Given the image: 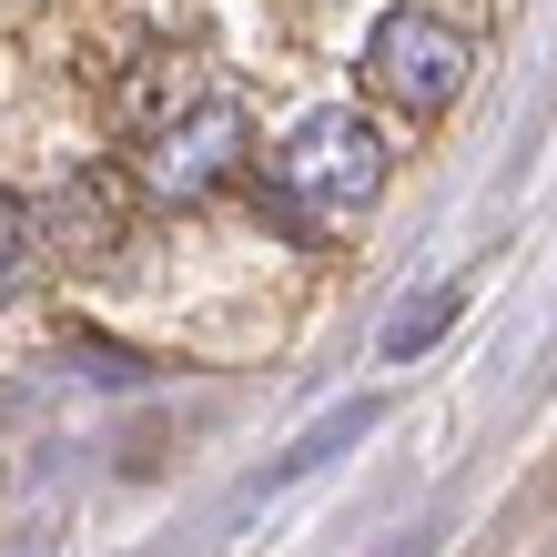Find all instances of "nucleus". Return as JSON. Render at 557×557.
Instances as JSON below:
<instances>
[{"label":"nucleus","mask_w":557,"mask_h":557,"mask_svg":"<svg viewBox=\"0 0 557 557\" xmlns=\"http://www.w3.org/2000/svg\"><path fill=\"white\" fill-rule=\"evenodd\" d=\"M366 82H375L396 112H446L456 91H467V30L406 0V11H385V21H375V41H366Z\"/></svg>","instance_id":"obj_2"},{"label":"nucleus","mask_w":557,"mask_h":557,"mask_svg":"<svg viewBox=\"0 0 557 557\" xmlns=\"http://www.w3.org/2000/svg\"><path fill=\"white\" fill-rule=\"evenodd\" d=\"M425 547H436V537H425V528H416V537H396V547H385V557H425Z\"/></svg>","instance_id":"obj_7"},{"label":"nucleus","mask_w":557,"mask_h":557,"mask_svg":"<svg viewBox=\"0 0 557 557\" xmlns=\"http://www.w3.org/2000/svg\"><path fill=\"white\" fill-rule=\"evenodd\" d=\"M244 143H253L244 112L234 102H203V112H183V122H162V133H152V183L162 193H213L244 162Z\"/></svg>","instance_id":"obj_3"},{"label":"nucleus","mask_w":557,"mask_h":557,"mask_svg":"<svg viewBox=\"0 0 557 557\" xmlns=\"http://www.w3.org/2000/svg\"><path fill=\"white\" fill-rule=\"evenodd\" d=\"M11 234H21V223H11V193H0V244H11Z\"/></svg>","instance_id":"obj_9"},{"label":"nucleus","mask_w":557,"mask_h":557,"mask_svg":"<svg viewBox=\"0 0 557 557\" xmlns=\"http://www.w3.org/2000/svg\"><path fill=\"white\" fill-rule=\"evenodd\" d=\"M284 203L294 213H314V223H355V213H375V193H385V133L366 112H314L305 133L284 143Z\"/></svg>","instance_id":"obj_1"},{"label":"nucleus","mask_w":557,"mask_h":557,"mask_svg":"<svg viewBox=\"0 0 557 557\" xmlns=\"http://www.w3.org/2000/svg\"><path fill=\"white\" fill-rule=\"evenodd\" d=\"M456 324V284H416V305H396V324H385V366H406V355H425Z\"/></svg>","instance_id":"obj_6"},{"label":"nucleus","mask_w":557,"mask_h":557,"mask_svg":"<svg viewBox=\"0 0 557 557\" xmlns=\"http://www.w3.org/2000/svg\"><path fill=\"white\" fill-rule=\"evenodd\" d=\"M11 284H21V264H11V244H0V294H11Z\"/></svg>","instance_id":"obj_8"},{"label":"nucleus","mask_w":557,"mask_h":557,"mask_svg":"<svg viewBox=\"0 0 557 557\" xmlns=\"http://www.w3.org/2000/svg\"><path fill=\"white\" fill-rule=\"evenodd\" d=\"M375 416H385L375 396H366V406H345V416H324V425H314V436H305V446H294V456H284V467H264V476H253V486H244V497H234V507H264V497H284V486H294V476H314V467H324V456H345L355 436H375Z\"/></svg>","instance_id":"obj_5"},{"label":"nucleus","mask_w":557,"mask_h":557,"mask_svg":"<svg viewBox=\"0 0 557 557\" xmlns=\"http://www.w3.org/2000/svg\"><path fill=\"white\" fill-rule=\"evenodd\" d=\"M30 234H41L51 253H72V264L112 253V244H122V183L91 173V183H72V193H51V203L30 213Z\"/></svg>","instance_id":"obj_4"}]
</instances>
